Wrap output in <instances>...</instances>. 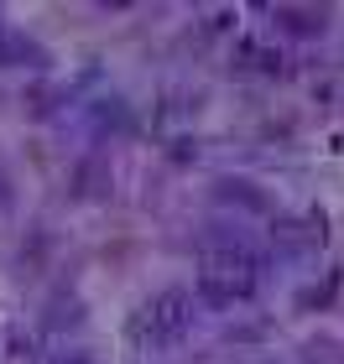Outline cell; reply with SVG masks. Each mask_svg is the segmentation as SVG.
<instances>
[{"mask_svg": "<svg viewBox=\"0 0 344 364\" xmlns=\"http://www.w3.org/2000/svg\"><path fill=\"white\" fill-rule=\"evenodd\" d=\"M188 323H193V296L188 291H162V296L146 302V312L136 318V333L152 338V343H177L188 333Z\"/></svg>", "mask_w": 344, "mask_h": 364, "instance_id": "obj_1", "label": "cell"}, {"mask_svg": "<svg viewBox=\"0 0 344 364\" xmlns=\"http://www.w3.org/2000/svg\"><path fill=\"white\" fill-rule=\"evenodd\" d=\"M282 21L292 31H323V11H282Z\"/></svg>", "mask_w": 344, "mask_h": 364, "instance_id": "obj_2", "label": "cell"}, {"mask_svg": "<svg viewBox=\"0 0 344 364\" xmlns=\"http://www.w3.org/2000/svg\"><path fill=\"white\" fill-rule=\"evenodd\" d=\"M53 364H94V359H89V354H84V349H73V354H58V359H53Z\"/></svg>", "mask_w": 344, "mask_h": 364, "instance_id": "obj_3", "label": "cell"}]
</instances>
